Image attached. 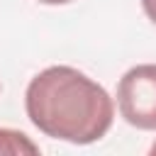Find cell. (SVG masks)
<instances>
[{"mask_svg":"<svg viewBox=\"0 0 156 156\" xmlns=\"http://www.w3.org/2000/svg\"><path fill=\"white\" fill-rule=\"evenodd\" d=\"M141 7H144V12H146V17L156 24V0H141Z\"/></svg>","mask_w":156,"mask_h":156,"instance_id":"cell-4","label":"cell"},{"mask_svg":"<svg viewBox=\"0 0 156 156\" xmlns=\"http://www.w3.org/2000/svg\"><path fill=\"white\" fill-rule=\"evenodd\" d=\"M24 110L39 132L71 144L102 139L115 117L107 90L71 66H49L37 73L27 85Z\"/></svg>","mask_w":156,"mask_h":156,"instance_id":"cell-1","label":"cell"},{"mask_svg":"<svg viewBox=\"0 0 156 156\" xmlns=\"http://www.w3.org/2000/svg\"><path fill=\"white\" fill-rule=\"evenodd\" d=\"M0 154H12V156H34L39 154V146L22 132H15V129H2L0 127Z\"/></svg>","mask_w":156,"mask_h":156,"instance_id":"cell-3","label":"cell"},{"mask_svg":"<svg viewBox=\"0 0 156 156\" xmlns=\"http://www.w3.org/2000/svg\"><path fill=\"white\" fill-rule=\"evenodd\" d=\"M39 2H44V5H66L71 0H39Z\"/></svg>","mask_w":156,"mask_h":156,"instance_id":"cell-5","label":"cell"},{"mask_svg":"<svg viewBox=\"0 0 156 156\" xmlns=\"http://www.w3.org/2000/svg\"><path fill=\"white\" fill-rule=\"evenodd\" d=\"M151 154H154V156H156V141H154V146H151Z\"/></svg>","mask_w":156,"mask_h":156,"instance_id":"cell-6","label":"cell"},{"mask_svg":"<svg viewBox=\"0 0 156 156\" xmlns=\"http://www.w3.org/2000/svg\"><path fill=\"white\" fill-rule=\"evenodd\" d=\"M119 115L136 129H156V63L129 68L117 85Z\"/></svg>","mask_w":156,"mask_h":156,"instance_id":"cell-2","label":"cell"}]
</instances>
